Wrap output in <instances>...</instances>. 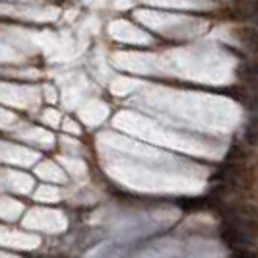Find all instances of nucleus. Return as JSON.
Instances as JSON below:
<instances>
[]
</instances>
